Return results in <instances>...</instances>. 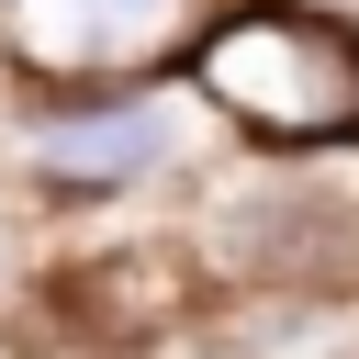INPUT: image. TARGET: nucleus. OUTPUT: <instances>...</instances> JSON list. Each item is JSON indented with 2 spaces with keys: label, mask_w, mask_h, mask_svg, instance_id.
<instances>
[{
  "label": "nucleus",
  "mask_w": 359,
  "mask_h": 359,
  "mask_svg": "<svg viewBox=\"0 0 359 359\" xmlns=\"http://www.w3.org/2000/svg\"><path fill=\"white\" fill-rule=\"evenodd\" d=\"M213 123L258 146H359V22L314 0H247L213 11V34L180 67Z\"/></svg>",
  "instance_id": "nucleus-1"
},
{
  "label": "nucleus",
  "mask_w": 359,
  "mask_h": 359,
  "mask_svg": "<svg viewBox=\"0 0 359 359\" xmlns=\"http://www.w3.org/2000/svg\"><path fill=\"white\" fill-rule=\"evenodd\" d=\"M202 90L191 79H135V90H22L11 112V180L56 202H123L157 191L202 157Z\"/></svg>",
  "instance_id": "nucleus-2"
},
{
  "label": "nucleus",
  "mask_w": 359,
  "mask_h": 359,
  "mask_svg": "<svg viewBox=\"0 0 359 359\" xmlns=\"http://www.w3.org/2000/svg\"><path fill=\"white\" fill-rule=\"evenodd\" d=\"M213 0H0V67L22 90H135L180 79Z\"/></svg>",
  "instance_id": "nucleus-3"
},
{
  "label": "nucleus",
  "mask_w": 359,
  "mask_h": 359,
  "mask_svg": "<svg viewBox=\"0 0 359 359\" xmlns=\"http://www.w3.org/2000/svg\"><path fill=\"white\" fill-rule=\"evenodd\" d=\"M202 258L224 292H359V191L348 180H236L202 213Z\"/></svg>",
  "instance_id": "nucleus-4"
}]
</instances>
